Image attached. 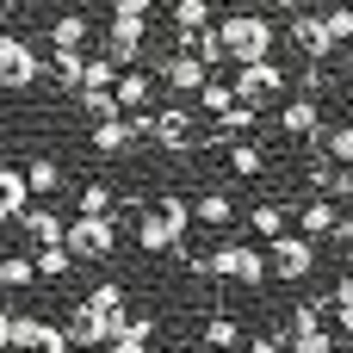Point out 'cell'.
<instances>
[{
    "instance_id": "6da1fadb",
    "label": "cell",
    "mask_w": 353,
    "mask_h": 353,
    "mask_svg": "<svg viewBox=\"0 0 353 353\" xmlns=\"http://www.w3.org/2000/svg\"><path fill=\"white\" fill-rule=\"evenodd\" d=\"M186 223H192V205H186L180 192H161L155 205L137 211V248H143V254H174L180 236H186Z\"/></svg>"
},
{
    "instance_id": "7a4b0ae2",
    "label": "cell",
    "mask_w": 353,
    "mask_h": 353,
    "mask_svg": "<svg viewBox=\"0 0 353 353\" xmlns=\"http://www.w3.org/2000/svg\"><path fill=\"white\" fill-rule=\"evenodd\" d=\"M273 37H279V31H273L261 12H236V19L217 25L223 62H236V68H242V62H267V56H273Z\"/></svg>"
},
{
    "instance_id": "3957f363",
    "label": "cell",
    "mask_w": 353,
    "mask_h": 353,
    "mask_svg": "<svg viewBox=\"0 0 353 353\" xmlns=\"http://www.w3.org/2000/svg\"><path fill=\"white\" fill-rule=\"evenodd\" d=\"M205 279H223V285H261L267 279V254L254 242H217L205 254Z\"/></svg>"
},
{
    "instance_id": "277c9868",
    "label": "cell",
    "mask_w": 353,
    "mask_h": 353,
    "mask_svg": "<svg viewBox=\"0 0 353 353\" xmlns=\"http://www.w3.org/2000/svg\"><path fill=\"white\" fill-rule=\"evenodd\" d=\"M62 248H68L74 261H112L118 223H112V217H74V223H62Z\"/></svg>"
},
{
    "instance_id": "5b68a950",
    "label": "cell",
    "mask_w": 353,
    "mask_h": 353,
    "mask_svg": "<svg viewBox=\"0 0 353 353\" xmlns=\"http://www.w3.org/2000/svg\"><path fill=\"white\" fill-rule=\"evenodd\" d=\"M279 87H285V68H279L273 56H267V62H242V68H236V81H230L236 105H254V112H261Z\"/></svg>"
},
{
    "instance_id": "8992f818",
    "label": "cell",
    "mask_w": 353,
    "mask_h": 353,
    "mask_svg": "<svg viewBox=\"0 0 353 353\" xmlns=\"http://www.w3.org/2000/svg\"><path fill=\"white\" fill-rule=\"evenodd\" d=\"M267 273L285 279V285L310 279V273H316V248H310V236H273V248H267Z\"/></svg>"
},
{
    "instance_id": "52a82bcc",
    "label": "cell",
    "mask_w": 353,
    "mask_h": 353,
    "mask_svg": "<svg viewBox=\"0 0 353 353\" xmlns=\"http://www.w3.org/2000/svg\"><path fill=\"white\" fill-rule=\"evenodd\" d=\"M37 74H43V62H37L31 37H12V31H0V87L25 93V87H31Z\"/></svg>"
},
{
    "instance_id": "ba28073f",
    "label": "cell",
    "mask_w": 353,
    "mask_h": 353,
    "mask_svg": "<svg viewBox=\"0 0 353 353\" xmlns=\"http://www.w3.org/2000/svg\"><path fill=\"white\" fill-rule=\"evenodd\" d=\"M143 37H149V25H143L137 12H112V31H105V62H112V68H137Z\"/></svg>"
},
{
    "instance_id": "9c48e42d",
    "label": "cell",
    "mask_w": 353,
    "mask_h": 353,
    "mask_svg": "<svg viewBox=\"0 0 353 353\" xmlns=\"http://www.w3.org/2000/svg\"><path fill=\"white\" fill-rule=\"evenodd\" d=\"M149 143L168 149V155H186V149H192V112H186V105H161V112H149Z\"/></svg>"
},
{
    "instance_id": "30bf717a",
    "label": "cell",
    "mask_w": 353,
    "mask_h": 353,
    "mask_svg": "<svg viewBox=\"0 0 353 353\" xmlns=\"http://www.w3.org/2000/svg\"><path fill=\"white\" fill-rule=\"evenodd\" d=\"M81 310H87V323H93L105 341H112V335L124 329V316H130V310H124V285H93V292L81 298Z\"/></svg>"
},
{
    "instance_id": "8fae6325",
    "label": "cell",
    "mask_w": 353,
    "mask_h": 353,
    "mask_svg": "<svg viewBox=\"0 0 353 353\" xmlns=\"http://www.w3.org/2000/svg\"><path fill=\"white\" fill-rule=\"evenodd\" d=\"M285 37H292V43H298V50H304L310 62H329V56H335V43H329L323 19H316V12H304V6L292 12V31H285Z\"/></svg>"
},
{
    "instance_id": "7c38bea8",
    "label": "cell",
    "mask_w": 353,
    "mask_h": 353,
    "mask_svg": "<svg viewBox=\"0 0 353 353\" xmlns=\"http://www.w3.org/2000/svg\"><path fill=\"white\" fill-rule=\"evenodd\" d=\"M112 99H118V112H149V99H155V81H149L143 68H118V81H112Z\"/></svg>"
},
{
    "instance_id": "4fadbf2b",
    "label": "cell",
    "mask_w": 353,
    "mask_h": 353,
    "mask_svg": "<svg viewBox=\"0 0 353 353\" xmlns=\"http://www.w3.org/2000/svg\"><path fill=\"white\" fill-rule=\"evenodd\" d=\"M279 130H285V137H298V143H310V137L323 130V105H316L310 93H304V99H292V105L279 112Z\"/></svg>"
},
{
    "instance_id": "5bb4252c",
    "label": "cell",
    "mask_w": 353,
    "mask_h": 353,
    "mask_svg": "<svg viewBox=\"0 0 353 353\" xmlns=\"http://www.w3.org/2000/svg\"><path fill=\"white\" fill-rule=\"evenodd\" d=\"M12 223H19V230H25V236H31L37 248H43V242H62V217H56L50 205H37V199H31V205H25V211H19Z\"/></svg>"
},
{
    "instance_id": "9a60e30c",
    "label": "cell",
    "mask_w": 353,
    "mask_h": 353,
    "mask_svg": "<svg viewBox=\"0 0 353 353\" xmlns=\"http://www.w3.org/2000/svg\"><path fill=\"white\" fill-rule=\"evenodd\" d=\"M161 81H168V87H174V93H199V87H205V81H211V74H205V68H199V62H192V56H186V50H174V56H168V62H161Z\"/></svg>"
},
{
    "instance_id": "2e32d148",
    "label": "cell",
    "mask_w": 353,
    "mask_h": 353,
    "mask_svg": "<svg viewBox=\"0 0 353 353\" xmlns=\"http://www.w3.org/2000/svg\"><path fill=\"white\" fill-rule=\"evenodd\" d=\"M186 205H192V223H205V230H230L236 223L230 192H205V199H186Z\"/></svg>"
},
{
    "instance_id": "e0dca14e",
    "label": "cell",
    "mask_w": 353,
    "mask_h": 353,
    "mask_svg": "<svg viewBox=\"0 0 353 353\" xmlns=\"http://www.w3.org/2000/svg\"><path fill=\"white\" fill-rule=\"evenodd\" d=\"M25 205H31V192H25V174H19V168H0V230H6V223H12Z\"/></svg>"
},
{
    "instance_id": "ac0fdd59",
    "label": "cell",
    "mask_w": 353,
    "mask_h": 353,
    "mask_svg": "<svg viewBox=\"0 0 353 353\" xmlns=\"http://www.w3.org/2000/svg\"><path fill=\"white\" fill-rule=\"evenodd\" d=\"M43 335H50V323H43V316H6V347L37 353V347H43Z\"/></svg>"
},
{
    "instance_id": "d6986e66",
    "label": "cell",
    "mask_w": 353,
    "mask_h": 353,
    "mask_svg": "<svg viewBox=\"0 0 353 353\" xmlns=\"http://www.w3.org/2000/svg\"><path fill=\"white\" fill-rule=\"evenodd\" d=\"M87 143H93V149H99V155H124V149H130V143H137V137H130V124H124V118H99V124H93V137H87Z\"/></svg>"
},
{
    "instance_id": "ffe728a7",
    "label": "cell",
    "mask_w": 353,
    "mask_h": 353,
    "mask_svg": "<svg viewBox=\"0 0 353 353\" xmlns=\"http://www.w3.org/2000/svg\"><path fill=\"white\" fill-rule=\"evenodd\" d=\"M19 174H25V192H31V199H43V192H56V186H62V168H56V155H37V161H25Z\"/></svg>"
},
{
    "instance_id": "44dd1931",
    "label": "cell",
    "mask_w": 353,
    "mask_h": 353,
    "mask_svg": "<svg viewBox=\"0 0 353 353\" xmlns=\"http://www.w3.org/2000/svg\"><path fill=\"white\" fill-rule=\"evenodd\" d=\"M298 223H304V236H329V230L341 223V211H335V199H310V205L298 211Z\"/></svg>"
},
{
    "instance_id": "7402d4cb",
    "label": "cell",
    "mask_w": 353,
    "mask_h": 353,
    "mask_svg": "<svg viewBox=\"0 0 353 353\" xmlns=\"http://www.w3.org/2000/svg\"><path fill=\"white\" fill-rule=\"evenodd\" d=\"M68 267H74V254H68L62 242H43V248L31 254V273H37V279H62Z\"/></svg>"
},
{
    "instance_id": "603a6c76",
    "label": "cell",
    "mask_w": 353,
    "mask_h": 353,
    "mask_svg": "<svg viewBox=\"0 0 353 353\" xmlns=\"http://www.w3.org/2000/svg\"><path fill=\"white\" fill-rule=\"evenodd\" d=\"M205 347H217V353H230V347H242V323L236 316H205Z\"/></svg>"
},
{
    "instance_id": "cb8c5ba5",
    "label": "cell",
    "mask_w": 353,
    "mask_h": 353,
    "mask_svg": "<svg viewBox=\"0 0 353 353\" xmlns=\"http://www.w3.org/2000/svg\"><path fill=\"white\" fill-rule=\"evenodd\" d=\"M74 205H81V217H112L118 192H112V186H99V180H87V186L74 192Z\"/></svg>"
},
{
    "instance_id": "d4e9b609",
    "label": "cell",
    "mask_w": 353,
    "mask_h": 353,
    "mask_svg": "<svg viewBox=\"0 0 353 353\" xmlns=\"http://www.w3.org/2000/svg\"><path fill=\"white\" fill-rule=\"evenodd\" d=\"M50 37H56V50H81L87 43V12H62L50 25Z\"/></svg>"
},
{
    "instance_id": "484cf974",
    "label": "cell",
    "mask_w": 353,
    "mask_h": 353,
    "mask_svg": "<svg viewBox=\"0 0 353 353\" xmlns=\"http://www.w3.org/2000/svg\"><path fill=\"white\" fill-rule=\"evenodd\" d=\"M174 31H205L211 25V0H174Z\"/></svg>"
},
{
    "instance_id": "4316f807",
    "label": "cell",
    "mask_w": 353,
    "mask_h": 353,
    "mask_svg": "<svg viewBox=\"0 0 353 353\" xmlns=\"http://www.w3.org/2000/svg\"><path fill=\"white\" fill-rule=\"evenodd\" d=\"M248 230H254V236H267V242H273V236H285V205H254V211H248Z\"/></svg>"
},
{
    "instance_id": "83f0119b",
    "label": "cell",
    "mask_w": 353,
    "mask_h": 353,
    "mask_svg": "<svg viewBox=\"0 0 353 353\" xmlns=\"http://www.w3.org/2000/svg\"><path fill=\"white\" fill-rule=\"evenodd\" d=\"M62 335H68V347H105V335L87 323V310H81V304H74V316L62 323Z\"/></svg>"
},
{
    "instance_id": "f1b7e54d",
    "label": "cell",
    "mask_w": 353,
    "mask_h": 353,
    "mask_svg": "<svg viewBox=\"0 0 353 353\" xmlns=\"http://www.w3.org/2000/svg\"><path fill=\"white\" fill-rule=\"evenodd\" d=\"M81 62H87L81 50H56V56H50V74H56V87H81Z\"/></svg>"
},
{
    "instance_id": "f546056e",
    "label": "cell",
    "mask_w": 353,
    "mask_h": 353,
    "mask_svg": "<svg viewBox=\"0 0 353 353\" xmlns=\"http://www.w3.org/2000/svg\"><path fill=\"white\" fill-rule=\"evenodd\" d=\"M261 168H267V155H261L254 143H230V174H236V180H248V174H261Z\"/></svg>"
},
{
    "instance_id": "4dcf8cb0",
    "label": "cell",
    "mask_w": 353,
    "mask_h": 353,
    "mask_svg": "<svg viewBox=\"0 0 353 353\" xmlns=\"http://www.w3.org/2000/svg\"><path fill=\"white\" fill-rule=\"evenodd\" d=\"M74 99H81V105H87V112H93V124H99V118H118V99H112V93H105V87H81V93H74Z\"/></svg>"
},
{
    "instance_id": "1f68e13d",
    "label": "cell",
    "mask_w": 353,
    "mask_h": 353,
    "mask_svg": "<svg viewBox=\"0 0 353 353\" xmlns=\"http://www.w3.org/2000/svg\"><path fill=\"white\" fill-rule=\"evenodd\" d=\"M323 31H329V43L341 50V43L353 37V12H347V6H329V12H323Z\"/></svg>"
},
{
    "instance_id": "d6a6232c",
    "label": "cell",
    "mask_w": 353,
    "mask_h": 353,
    "mask_svg": "<svg viewBox=\"0 0 353 353\" xmlns=\"http://www.w3.org/2000/svg\"><path fill=\"white\" fill-rule=\"evenodd\" d=\"M292 353H335V329H310V335H292Z\"/></svg>"
},
{
    "instance_id": "836d02e7",
    "label": "cell",
    "mask_w": 353,
    "mask_h": 353,
    "mask_svg": "<svg viewBox=\"0 0 353 353\" xmlns=\"http://www.w3.org/2000/svg\"><path fill=\"white\" fill-rule=\"evenodd\" d=\"M31 279H37V273H31V261H25V254H6V261H0V285H12V292H19V285H31Z\"/></svg>"
},
{
    "instance_id": "e575fe53",
    "label": "cell",
    "mask_w": 353,
    "mask_h": 353,
    "mask_svg": "<svg viewBox=\"0 0 353 353\" xmlns=\"http://www.w3.org/2000/svg\"><path fill=\"white\" fill-rule=\"evenodd\" d=\"M199 99H205V112H230V105H236L230 81H205V87H199Z\"/></svg>"
},
{
    "instance_id": "d590c367",
    "label": "cell",
    "mask_w": 353,
    "mask_h": 353,
    "mask_svg": "<svg viewBox=\"0 0 353 353\" xmlns=\"http://www.w3.org/2000/svg\"><path fill=\"white\" fill-rule=\"evenodd\" d=\"M37 353H74V347H68V335H62V329L50 323V335H43V347H37Z\"/></svg>"
},
{
    "instance_id": "8d00e7d4",
    "label": "cell",
    "mask_w": 353,
    "mask_h": 353,
    "mask_svg": "<svg viewBox=\"0 0 353 353\" xmlns=\"http://www.w3.org/2000/svg\"><path fill=\"white\" fill-rule=\"evenodd\" d=\"M242 353H279V341H273V335H248V341H242Z\"/></svg>"
},
{
    "instance_id": "74e56055",
    "label": "cell",
    "mask_w": 353,
    "mask_h": 353,
    "mask_svg": "<svg viewBox=\"0 0 353 353\" xmlns=\"http://www.w3.org/2000/svg\"><path fill=\"white\" fill-rule=\"evenodd\" d=\"M105 353H149V341H124L118 335V341H105Z\"/></svg>"
},
{
    "instance_id": "f35d334b",
    "label": "cell",
    "mask_w": 353,
    "mask_h": 353,
    "mask_svg": "<svg viewBox=\"0 0 353 353\" xmlns=\"http://www.w3.org/2000/svg\"><path fill=\"white\" fill-rule=\"evenodd\" d=\"M112 12H137V19H143V12H149V0H112Z\"/></svg>"
},
{
    "instance_id": "ab89813d",
    "label": "cell",
    "mask_w": 353,
    "mask_h": 353,
    "mask_svg": "<svg viewBox=\"0 0 353 353\" xmlns=\"http://www.w3.org/2000/svg\"><path fill=\"white\" fill-rule=\"evenodd\" d=\"M254 6H298V0H254Z\"/></svg>"
},
{
    "instance_id": "60d3db41",
    "label": "cell",
    "mask_w": 353,
    "mask_h": 353,
    "mask_svg": "<svg viewBox=\"0 0 353 353\" xmlns=\"http://www.w3.org/2000/svg\"><path fill=\"white\" fill-rule=\"evenodd\" d=\"M0 353H6V310H0Z\"/></svg>"
},
{
    "instance_id": "b9f144b4",
    "label": "cell",
    "mask_w": 353,
    "mask_h": 353,
    "mask_svg": "<svg viewBox=\"0 0 353 353\" xmlns=\"http://www.w3.org/2000/svg\"><path fill=\"white\" fill-rule=\"evenodd\" d=\"M155 6H174V0H149V12H155Z\"/></svg>"
},
{
    "instance_id": "7bdbcfd3",
    "label": "cell",
    "mask_w": 353,
    "mask_h": 353,
    "mask_svg": "<svg viewBox=\"0 0 353 353\" xmlns=\"http://www.w3.org/2000/svg\"><path fill=\"white\" fill-rule=\"evenodd\" d=\"M0 31H6V6H0Z\"/></svg>"
}]
</instances>
